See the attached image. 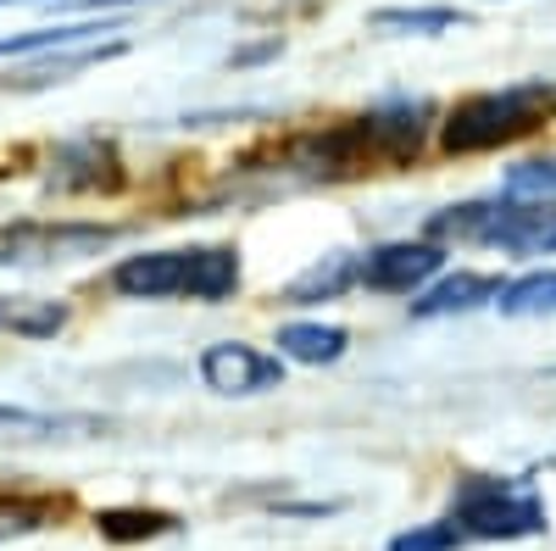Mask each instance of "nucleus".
Returning <instances> with one entry per match:
<instances>
[{"instance_id": "obj_24", "label": "nucleus", "mask_w": 556, "mask_h": 551, "mask_svg": "<svg viewBox=\"0 0 556 551\" xmlns=\"http://www.w3.org/2000/svg\"><path fill=\"white\" fill-rule=\"evenodd\" d=\"M73 12H117V7H139V0H67Z\"/></svg>"}, {"instance_id": "obj_8", "label": "nucleus", "mask_w": 556, "mask_h": 551, "mask_svg": "<svg viewBox=\"0 0 556 551\" xmlns=\"http://www.w3.org/2000/svg\"><path fill=\"white\" fill-rule=\"evenodd\" d=\"M56 190H78V196H112L123 190V156L112 140H101V134H84V140H67L56 151V173H51Z\"/></svg>"}, {"instance_id": "obj_5", "label": "nucleus", "mask_w": 556, "mask_h": 551, "mask_svg": "<svg viewBox=\"0 0 556 551\" xmlns=\"http://www.w3.org/2000/svg\"><path fill=\"white\" fill-rule=\"evenodd\" d=\"M117 240L106 223H23L0 235V262H73Z\"/></svg>"}, {"instance_id": "obj_2", "label": "nucleus", "mask_w": 556, "mask_h": 551, "mask_svg": "<svg viewBox=\"0 0 556 551\" xmlns=\"http://www.w3.org/2000/svg\"><path fill=\"white\" fill-rule=\"evenodd\" d=\"M556 112V84L529 78V84H506V89H479V96L456 101L440 123V146L451 156H479V151H501L518 146L540 123H551Z\"/></svg>"}, {"instance_id": "obj_22", "label": "nucleus", "mask_w": 556, "mask_h": 551, "mask_svg": "<svg viewBox=\"0 0 556 551\" xmlns=\"http://www.w3.org/2000/svg\"><path fill=\"white\" fill-rule=\"evenodd\" d=\"M506 196H540V201H551L556 196V156L518 162L513 173H506Z\"/></svg>"}, {"instance_id": "obj_21", "label": "nucleus", "mask_w": 556, "mask_h": 551, "mask_svg": "<svg viewBox=\"0 0 556 551\" xmlns=\"http://www.w3.org/2000/svg\"><path fill=\"white\" fill-rule=\"evenodd\" d=\"M462 546H468V535H462L451 518L417 524V529H406V535H395V540H390V551H462Z\"/></svg>"}, {"instance_id": "obj_6", "label": "nucleus", "mask_w": 556, "mask_h": 551, "mask_svg": "<svg viewBox=\"0 0 556 551\" xmlns=\"http://www.w3.org/2000/svg\"><path fill=\"white\" fill-rule=\"evenodd\" d=\"M201 385L217 396H267L285 385V356H267L245 340H217L201 351Z\"/></svg>"}, {"instance_id": "obj_1", "label": "nucleus", "mask_w": 556, "mask_h": 551, "mask_svg": "<svg viewBox=\"0 0 556 551\" xmlns=\"http://www.w3.org/2000/svg\"><path fill=\"white\" fill-rule=\"evenodd\" d=\"M424 134H429V107L424 101H390V107H374V112H362L351 123L301 134V140H290L285 151H278V162H285V173H301V178L395 173V167L417 162Z\"/></svg>"}, {"instance_id": "obj_11", "label": "nucleus", "mask_w": 556, "mask_h": 551, "mask_svg": "<svg viewBox=\"0 0 556 551\" xmlns=\"http://www.w3.org/2000/svg\"><path fill=\"white\" fill-rule=\"evenodd\" d=\"M235 290H240V256L228 246L184 251V296L190 301H228Z\"/></svg>"}, {"instance_id": "obj_17", "label": "nucleus", "mask_w": 556, "mask_h": 551, "mask_svg": "<svg viewBox=\"0 0 556 551\" xmlns=\"http://www.w3.org/2000/svg\"><path fill=\"white\" fill-rule=\"evenodd\" d=\"M96 529H101L106 540L128 546V540H156V535H173V529H178V518H173V513H156V508H106V513H96Z\"/></svg>"}, {"instance_id": "obj_16", "label": "nucleus", "mask_w": 556, "mask_h": 551, "mask_svg": "<svg viewBox=\"0 0 556 551\" xmlns=\"http://www.w3.org/2000/svg\"><path fill=\"white\" fill-rule=\"evenodd\" d=\"M78 429H101V418H73V412H28V406H0V446L7 440H56Z\"/></svg>"}, {"instance_id": "obj_18", "label": "nucleus", "mask_w": 556, "mask_h": 551, "mask_svg": "<svg viewBox=\"0 0 556 551\" xmlns=\"http://www.w3.org/2000/svg\"><path fill=\"white\" fill-rule=\"evenodd\" d=\"M117 23H56V28H28V34H7L0 39V57H28V51H67L84 45L89 34H112Z\"/></svg>"}, {"instance_id": "obj_3", "label": "nucleus", "mask_w": 556, "mask_h": 551, "mask_svg": "<svg viewBox=\"0 0 556 551\" xmlns=\"http://www.w3.org/2000/svg\"><path fill=\"white\" fill-rule=\"evenodd\" d=\"M424 240L456 246H495L513 256H551L556 251V206L551 201H462L424 223Z\"/></svg>"}, {"instance_id": "obj_14", "label": "nucleus", "mask_w": 556, "mask_h": 551, "mask_svg": "<svg viewBox=\"0 0 556 551\" xmlns=\"http://www.w3.org/2000/svg\"><path fill=\"white\" fill-rule=\"evenodd\" d=\"M351 285H362V256H323V262H312V267L301 273V279H290L285 301H290V306L334 301V296L351 290Z\"/></svg>"}, {"instance_id": "obj_13", "label": "nucleus", "mask_w": 556, "mask_h": 551, "mask_svg": "<svg viewBox=\"0 0 556 551\" xmlns=\"http://www.w3.org/2000/svg\"><path fill=\"white\" fill-rule=\"evenodd\" d=\"M123 51H128L123 39H106V45H67V51H51V62H45V67H28V73H17L12 84H17V89L67 84L73 73H84V67H101V62H117Z\"/></svg>"}, {"instance_id": "obj_4", "label": "nucleus", "mask_w": 556, "mask_h": 551, "mask_svg": "<svg viewBox=\"0 0 556 551\" xmlns=\"http://www.w3.org/2000/svg\"><path fill=\"white\" fill-rule=\"evenodd\" d=\"M468 540H534L551 529L545 496L523 474H468L451 490V513H445Z\"/></svg>"}, {"instance_id": "obj_23", "label": "nucleus", "mask_w": 556, "mask_h": 551, "mask_svg": "<svg viewBox=\"0 0 556 551\" xmlns=\"http://www.w3.org/2000/svg\"><path fill=\"white\" fill-rule=\"evenodd\" d=\"M45 508H23V501H12V508H0V535H28L39 529Z\"/></svg>"}, {"instance_id": "obj_20", "label": "nucleus", "mask_w": 556, "mask_h": 551, "mask_svg": "<svg viewBox=\"0 0 556 551\" xmlns=\"http://www.w3.org/2000/svg\"><path fill=\"white\" fill-rule=\"evenodd\" d=\"M456 23H462L456 7H379L374 12V28H395V34H445Z\"/></svg>"}, {"instance_id": "obj_15", "label": "nucleus", "mask_w": 556, "mask_h": 551, "mask_svg": "<svg viewBox=\"0 0 556 551\" xmlns=\"http://www.w3.org/2000/svg\"><path fill=\"white\" fill-rule=\"evenodd\" d=\"M278 356H290V362H306V367H323V362H340L351 335L340 324H285L278 329Z\"/></svg>"}, {"instance_id": "obj_19", "label": "nucleus", "mask_w": 556, "mask_h": 551, "mask_svg": "<svg viewBox=\"0 0 556 551\" xmlns=\"http://www.w3.org/2000/svg\"><path fill=\"white\" fill-rule=\"evenodd\" d=\"M495 306H501V317H551L556 312V267L529 273V279H513Z\"/></svg>"}, {"instance_id": "obj_10", "label": "nucleus", "mask_w": 556, "mask_h": 551, "mask_svg": "<svg viewBox=\"0 0 556 551\" xmlns=\"http://www.w3.org/2000/svg\"><path fill=\"white\" fill-rule=\"evenodd\" d=\"M112 290L134 301H167L184 296V251H139L112 267Z\"/></svg>"}, {"instance_id": "obj_7", "label": "nucleus", "mask_w": 556, "mask_h": 551, "mask_svg": "<svg viewBox=\"0 0 556 551\" xmlns=\"http://www.w3.org/2000/svg\"><path fill=\"white\" fill-rule=\"evenodd\" d=\"M440 267H445L440 246H429V240H390V246H374L362 256V285L367 290H390V296H412L417 285H429Z\"/></svg>"}, {"instance_id": "obj_12", "label": "nucleus", "mask_w": 556, "mask_h": 551, "mask_svg": "<svg viewBox=\"0 0 556 551\" xmlns=\"http://www.w3.org/2000/svg\"><path fill=\"white\" fill-rule=\"evenodd\" d=\"M73 306L67 301H45V296H0V335H23V340H56L67 329Z\"/></svg>"}, {"instance_id": "obj_9", "label": "nucleus", "mask_w": 556, "mask_h": 551, "mask_svg": "<svg viewBox=\"0 0 556 551\" xmlns=\"http://www.w3.org/2000/svg\"><path fill=\"white\" fill-rule=\"evenodd\" d=\"M506 290L501 273H473V267H462V273H445V279H434L424 296L412 301V317H456V312H479V306H495Z\"/></svg>"}]
</instances>
